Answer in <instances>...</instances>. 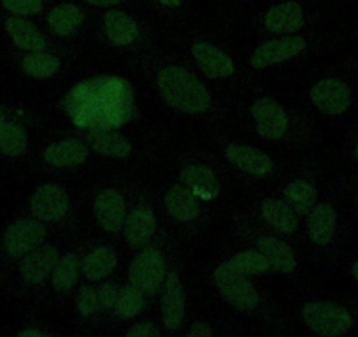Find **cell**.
<instances>
[{"label": "cell", "instance_id": "cell-1", "mask_svg": "<svg viewBox=\"0 0 358 337\" xmlns=\"http://www.w3.org/2000/svg\"><path fill=\"white\" fill-rule=\"evenodd\" d=\"M65 111L81 129H113L134 115L132 92L120 78H97L79 83L65 97Z\"/></svg>", "mask_w": 358, "mask_h": 337}, {"label": "cell", "instance_id": "cell-2", "mask_svg": "<svg viewBox=\"0 0 358 337\" xmlns=\"http://www.w3.org/2000/svg\"><path fill=\"white\" fill-rule=\"evenodd\" d=\"M158 90L169 106L188 115H201L209 109L211 97L204 85L181 67H165L158 74Z\"/></svg>", "mask_w": 358, "mask_h": 337}, {"label": "cell", "instance_id": "cell-3", "mask_svg": "<svg viewBox=\"0 0 358 337\" xmlns=\"http://www.w3.org/2000/svg\"><path fill=\"white\" fill-rule=\"evenodd\" d=\"M315 108L325 116H343L355 102L353 81L348 78H325L311 88Z\"/></svg>", "mask_w": 358, "mask_h": 337}, {"label": "cell", "instance_id": "cell-4", "mask_svg": "<svg viewBox=\"0 0 358 337\" xmlns=\"http://www.w3.org/2000/svg\"><path fill=\"white\" fill-rule=\"evenodd\" d=\"M215 280L225 301H229L234 308L241 309V311H251V309L257 308V290L251 287L250 281H246V276L237 273L230 266V262H225L216 267Z\"/></svg>", "mask_w": 358, "mask_h": 337}, {"label": "cell", "instance_id": "cell-5", "mask_svg": "<svg viewBox=\"0 0 358 337\" xmlns=\"http://www.w3.org/2000/svg\"><path fill=\"white\" fill-rule=\"evenodd\" d=\"M165 260L155 248H146L130 267V283L143 294H155L164 283Z\"/></svg>", "mask_w": 358, "mask_h": 337}, {"label": "cell", "instance_id": "cell-6", "mask_svg": "<svg viewBox=\"0 0 358 337\" xmlns=\"http://www.w3.org/2000/svg\"><path fill=\"white\" fill-rule=\"evenodd\" d=\"M46 237V229L36 220H18L13 223L4 236V248L11 257L27 255L29 251L39 248Z\"/></svg>", "mask_w": 358, "mask_h": 337}, {"label": "cell", "instance_id": "cell-7", "mask_svg": "<svg viewBox=\"0 0 358 337\" xmlns=\"http://www.w3.org/2000/svg\"><path fill=\"white\" fill-rule=\"evenodd\" d=\"M255 127L262 137L268 141H278L285 136L288 129V118L283 108L273 99H258L251 108Z\"/></svg>", "mask_w": 358, "mask_h": 337}, {"label": "cell", "instance_id": "cell-8", "mask_svg": "<svg viewBox=\"0 0 358 337\" xmlns=\"http://www.w3.org/2000/svg\"><path fill=\"white\" fill-rule=\"evenodd\" d=\"M69 208V197L58 185H44L37 188L30 201L34 216L44 222H57L64 218Z\"/></svg>", "mask_w": 358, "mask_h": 337}, {"label": "cell", "instance_id": "cell-9", "mask_svg": "<svg viewBox=\"0 0 358 337\" xmlns=\"http://www.w3.org/2000/svg\"><path fill=\"white\" fill-rule=\"evenodd\" d=\"M306 50L304 37H285V39L268 41L264 46L258 48L251 57V65L255 69H264L268 65L280 64V62L294 58L301 51Z\"/></svg>", "mask_w": 358, "mask_h": 337}, {"label": "cell", "instance_id": "cell-10", "mask_svg": "<svg viewBox=\"0 0 358 337\" xmlns=\"http://www.w3.org/2000/svg\"><path fill=\"white\" fill-rule=\"evenodd\" d=\"M339 227V215L332 204H316L313 211L309 213L308 234L309 239L320 248L330 246L337 234Z\"/></svg>", "mask_w": 358, "mask_h": 337}, {"label": "cell", "instance_id": "cell-11", "mask_svg": "<svg viewBox=\"0 0 358 337\" xmlns=\"http://www.w3.org/2000/svg\"><path fill=\"white\" fill-rule=\"evenodd\" d=\"M304 8L295 0L280 2L264 15L265 29L276 34L297 32L304 25Z\"/></svg>", "mask_w": 358, "mask_h": 337}, {"label": "cell", "instance_id": "cell-12", "mask_svg": "<svg viewBox=\"0 0 358 337\" xmlns=\"http://www.w3.org/2000/svg\"><path fill=\"white\" fill-rule=\"evenodd\" d=\"M58 251L53 246H41L29 251L22 260L20 273L23 280L29 283H43L48 276H51L58 264Z\"/></svg>", "mask_w": 358, "mask_h": 337}, {"label": "cell", "instance_id": "cell-13", "mask_svg": "<svg viewBox=\"0 0 358 337\" xmlns=\"http://www.w3.org/2000/svg\"><path fill=\"white\" fill-rule=\"evenodd\" d=\"M162 316H164V323L169 330L178 329L179 323L185 318V290L176 273H169L165 278Z\"/></svg>", "mask_w": 358, "mask_h": 337}, {"label": "cell", "instance_id": "cell-14", "mask_svg": "<svg viewBox=\"0 0 358 337\" xmlns=\"http://www.w3.org/2000/svg\"><path fill=\"white\" fill-rule=\"evenodd\" d=\"M95 218L106 232H118L125 220V202L120 192L104 190L95 201Z\"/></svg>", "mask_w": 358, "mask_h": 337}, {"label": "cell", "instance_id": "cell-15", "mask_svg": "<svg viewBox=\"0 0 358 337\" xmlns=\"http://www.w3.org/2000/svg\"><path fill=\"white\" fill-rule=\"evenodd\" d=\"M192 53H194L199 67L204 71L208 78H227L234 72V64L230 57H227L222 50L211 46V44L195 43L194 48H192Z\"/></svg>", "mask_w": 358, "mask_h": 337}, {"label": "cell", "instance_id": "cell-16", "mask_svg": "<svg viewBox=\"0 0 358 337\" xmlns=\"http://www.w3.org/2000/svg\"><path fill=\"white\" fill-rule=\"evenodd\" d=\"M227 158L236 167L243 168L244 173H250L253 176H265L273 171V160L257 148L230 144L227 146Z\"/></svg>", "mask_w": 358, "mask_h": 337}, {"label": "cell", "instance_id": "cell-17", "mask_svg": "<svg viewBox=\"0 0 358 337\" xmlns=\"http://www.w3.org/2000/svg\"><path fill=\"white\" fill-rule=\"evenodd\" d=\"M169 215L178 222H192L199 216V199L188 187L174 185L165 195Z\"/></svg>", "mask_w": 358, "mask_h": 337}, {"label": "cell", "instance_id": "cell-18", "mask_svg": "<svg viewBox=\"0 0 358 337\" xmlns=\"http://www.w3.org/2000/svg\"><path fill=\"white\" fill-rule=\"evenodd\" d=\"M104 29L106 36L116 46H129L130 43L137 39V34H139L136 20L127 13L118 11V9H111V11L106 13Z\"/></svg>", "mask_w": 358, "mask_h": 337}, {"label": "cell", "instance_id": "cell-19", "mask_svg": "<svg viewBox=\"0 0 358 337\" xmlns=\"http://www.w3.org/2000/svg\"><path fill=\"white\" fill-rule=\"evenodd\" d=\"M6 30L11 36L13 43L27 51H43L46 46V39L43 34L23 16H9L6 20Z\"/></svg>", "mask_w": 358, "mask_h": 337}, {"label": "cell", "instance_id": "cell-20", "mask_svg": "<svg viewBox=\"0 0 358 337\" xmlns=\"http://www.w3.org/2000/svg\"><path fill=\"white\" fill-rule=\"evenodd\" d=\"M181 178H183L185 185L197 197L206 199V201H213L218 195V180H216L215 173H213L211 168L204 167V165H188L183 173H181Z\"/></svg>", "mask_w": 358, "mask_h": 337}, {"label": "cell", "instance_id": "cell-21", "mask_svg": "<svg viewBox=\"0 0 358 337\" xmlns=\"http://www.w3.org/2000/svg\"><path fill=\"white\" fill-rule=\"evenodd\" d=\"M258 251L267 259L268 267L278 273H292L295 269L294 251L274 237H262L257 243Z\"/></svg>", "mask_w": 358, "mask_h": 337}, {"label": "cell", "instance_id": "cell-22", "mask_svg": "<svg viewBox=\"0 0 358 337\" xmlns=\"http://www.w3.org/2000/svg\"><path fill=\"white\" fill-rule=\"evenodd\" d=\"M262 216L268 225L281 234L294 232L299 225L297 213L292 209V206L276 199H267L262 202Z\"/></svg>", "mask_w": 358, "mask_h": 337}, {"label": "cell", "instance_id": "cell-23", "mask_svg": "<svg viewBox=\"0 0 358 337\" xmlns=\"http://www.w3.org/2000/svg\"><path fill=\"white\" fill-rule=\"evenodd\" d=\"M88 141L97 153L106 155V157L125 158L130 153L132 146L122 134L115 132L111 129H99L92 130L88 134Z\"/></svg>", "mask_w": 358, "mask_h": 337}, {"label": "cell", "instance_id": "cell-24", "mask_svg": "<svg viewBox=\"0 0 358 337\" xmlns=\"http://www.w3.org/2000/svg\"><path fill=\"white\" fill-rule=\"evenodd\" d=\"M88 157V150L79 141H62L44 151V160L53 167H72Z\"/></svg>", "mask_w": 358, "mask_h": 337}, {"label": "cell", "instance_id": "cell-25", "mask_svg": "<svg viewBox=\"0 0 358 337\" xmlns=\"http://www.w3.org/2000/svg\"><path fill=\"white\" fill-rule=\"evenodd\" d=\"M83 22V11L74 4V2H62L55 6L48 15V23L50 29L57 36H69L74 32Z\"/></svg>", "mask_w": 358, "mask_h": 337}, {"label": "cell", "instance_id": "cell-26", "mask_svg": "<svg viewBox=\"0 0 358 337\" xmlns=\"http://www.w3.org/2000/svg\"><path fill=\"white\" fill-rule=\"evenodd\" d=\"M155 232V216L146 209H137L125 223V239L132 248H139L151 239Z\"/></svg>", "mask_w": 358, "mask_h": 337}, {"label": "cell", "instance_id": "cell-27", "mask_svg": "<svg viewBox=\"0 0 358 337\" xmlns=\"http://www.w3.org/2000/svg\"><path fill=\"white\" fill-rule=\"evenodd\" d=\"M285 197L297 215H308L316 206L318 192L313 183L299 180L288 185L287 190H285Z\"/></svg>", "mask_w": 358, "mask_h": 337}, {"label": "cell", "instance_id": "cell-28", "mask_svg": "<svg viewBox=\"0 0 358 337\" xmlns=\"http://www.w3.org/2000/svg\"><path fill=\"white\" fill-rule=\"evenodd\" d=\"M116 267L115 251L109 248H97L83 260V274L88 280H102Z\"/></svg>", "mask_w": 358, "mask_h": 337}, {"label": "cell", "instance_id": "cell-29", "mask_svg": "<svg viewBox=\"0 0 358 337\" xmlns=\"http://www.w3.org/2000/svg\"><path fill=\"white\" fill-rule=\"evenodd\" d=\"M27 148V134L15 123L0 122V151L8 157H20Z\"/></svg>", "mask_w": 358, "mask_h": 337}, {"label": "cell", "instance_id": "cell-30", "mask_svg": "<svg viewBox=\"0 0 358 337\" xmlns=\"http://www.w3.org/2000/svg\"><path fill=\"white\" fill-rule=\"evenodd\" d=\"M58 69H60V62L53 55L32 51L23 58V71L34 78H50V76L57 74Z\"/></svg>", "mask_w": 358, "mask_h": 337}, {"label": "cell", "instance_id": "cell-31", "mask_svg": "<svg viewBox=\"0 0 358 337\" xmlns=\"http://www.w3.org/2000/svg\"><path fill=\"white\" fill-rule=\"evenodd\" d=\"M78 259H76V255H72V253H67L64 259L58 260L57 267H55L53 274H51V283H53L55 290H71L76 278H78Z\"/></svg>", "mask_w": 358, "mask_h": 337}, {"label": "cell", "instance_id": "cell-32", "mask_svg": "<svg viewBox=\"0 0 358 337\" xmlns=\"http://www.w3.org/2000/svg\"><path fill=\"white\" fill-rule=\"evenodd\" d=\"M143 304H144L143 292H141L139 288H136L134 285L123 287L122 290L118 292V297H116V302H115L116 315L123 320L134 318V316L143 309Z\"/></svg>", "mask_w": 358, "mask_h": 337}, {"label": "cell", "instance_id": "cell-33", "mask_svg": "<svg viewBox=\"0 0 358 337\" xmlns=\"http://www.w3.org/2000/svg\"><path fill=\"white\" fill-rule=\"evenodd\" d=\"M229 262L230 266H232L237 273L243 274V276H253V274H260L271 269L267 259L262 255L260 251H258V253H253V251H243V253L236 255L234 259H230Z\"/></svg>", "mask_w": 358, "mask_h": 337}, {"label": "cell", "instance_id": "cell-34", "mask_svg": "<svg viewBox=\"0 0 358 337\" xmlns=\"http://www.w3.org/2000/svg\"><path fill=\"white\" fill-rule=\"evenodd\" d=\"M2 6L11 15L30 16L39 15L44 9V0H2Z\"/></svg>", "mask_w": 358, "mask_h": 337}, {"label": "cell", "instance_id": "cell-35", "mask_svg": "<svg viewBox=\"0 0 358 337\" xmlns=\"http://www.w3.org/2000/svg\"><path fill=\"white\" fill-rule=\"evenodd\" d=\"M78 309L83 316H90L94 315L95 311H99V297L95 288H81V292L78 295Z\"/></svg>", "mask_w": 358, "mask_h": 337}, {"label": "cell", "instance_id": "cell-36", "mask_svg": "<svg viewBox=\"0 0 358 337\" xmlns=\"http://www.w3.org/2000/svg\"><path fill=\"white\" fill-rule=\"evenodd\" d=\"M99 297V309H109L111 306H115L116 297H118V290L113 283H104L97 290Z\"/></svg>", "mask_w": 358, "mask_h": 337}, {"label": "cell", "instance_id": "cell-37", "mask_svg": "<svg viewBox=\"0 0 358 337\" xmlns=\"http://www.w3.org/2000/svg\"><path fill=\"white\" fill-rule=\"evenodd\" d=\"M127 336L129 337H157L160 336V330L157 329L151 323H139V325L132 327L130 330H127Z\"/></svg>", "mask_w": 358, "mask_h": 337}, {"label": "cell", "instance_id": "cell-38", "mask_svg": "<svg viewBox=\"0 0 358 337\" xmlns=\"http://www.w3.org/2000/svg\"><path fill=\"white\" fill-rule=\"evenodd\" d=\"M192 337H208L211 336V330L204 325V323H195L190 330Z\"/></svg>", "mask_w": 358, "mask_h": 337}, {"label": "cell", "instance_id": "cell-39", "mask_svg": "<svg viewBox=\"0 0 358 337\" xmlns=\"http://www.w3.org/2000/svg\"><path fill=\"white\" fill-rule=\"evenodd\" d=\"M86 4L97 6V8H113V6L122 4L123 0H85Z\"/></svg>", "mask_w": 358, "mask_h": 337}, {"label": "cell", "instance_id": "cell-40", "mask_svg": "<svg viewBox=\"0 0 358 337\" xmlns=\"http://www.w3.org/2000/svg\"><path fill=\"white\" fill-rule=\"evenodd\" d=\"M350 158L353 160V164L358 165V132L350 143Z\"/></svg>", "mask_w": 358, "mask_h": 337}, {"label": "cell", "instance_id": "cell-41", "mask_svg": "<svg viewBox=\"0 0 358 337\" xmlns=\"http://www.w3.org/2000/svg\"><path fill=\"white\" fill-rule=\"evenodd\" d=\"M157 2L160 6H164V8H169V9H176L183 4V0H157Z\"/></svg>", "mask_w": 358, "mask_h": 337}, {"label": "cell", "instance_id": "cell-42", "mask_svg": "<svg viewBox=\"0 0 358 337\" xmlns=\"http://www.w3.org/2000/svg\"><path fill=\"white\" fill-rule=\"evenodd\" d=\"M350 273H351V278H353L355 283L358 285V257H357V259L353 260V262H351V266H350Z\"/></svg>", "mask_w": 358, "mask_h": 337}, {"label": "cell", "instance_id": "cell-43", "mask_svg": "<svg viewBox=\"0 0 358 337\" xmlns=\"http://www.w3.org/2000/svg\"><path fill=\"white\" fill-rule=\"evenodd\" d=\"M44 334L39 332V330H23L20 332V337H43Z\"/></svg>", "mask_w": 358, "mask_h": 337}, {"label": "cell", "instance_id": "cell-44", "mask_svg": "<svg viewBox=\"0 0 358 337\" xmlns=\"http://www.w3.org/2000/svg\"><path fill=\"white\" fill-rule=\"evenodd\" d=\"M353 195L357 197V201H358V178H357V181L353 183Z\"/></svg>", "mask_w": 358, "mask_h": 337}, {"label": "cell", "instance_id": "cell-45", "mask_svg": "<svg viewBox=\"0 0 358 337\" xmlns=\"http://www.w3.org/2000/svg\"><path fill=\"white\" fill-rule=\"evenodd\" d=\"M2 118H4V111H2V108H0V122H2Z\"/></svg>", "mask_w": 358, "mask_h": 337}]
</instances>
